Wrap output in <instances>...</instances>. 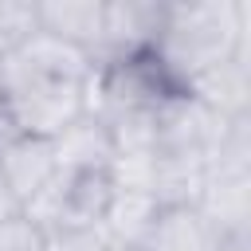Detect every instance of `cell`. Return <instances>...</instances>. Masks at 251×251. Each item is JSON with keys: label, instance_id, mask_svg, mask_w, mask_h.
<instances>
[{"label": "cell", "instance_id": "obj_11", "mask_svg": "<svg viewBox=\"0 0 251 251\" xmlns=\"http://www.w3.org/2000/svg\"><path fill=\"white\" fill-rule=\"evenodd\" d=\"M59 169H90V165H114V141L98 114H82L75 126H67L55 137Z\"/></svg>", "mask_w": 251, "mask_h": 251}, {"label": "cell", "instance_id": "obj_4", "mask_svg": "<svg viewBox=\"0 0 251 251\" xmlns=\"http://www.w3.org/2000/svg\"><path fill=\"white\" fill-rule=\"evenodd\" d=\"M0 173L16 200L27 208L59 173L55 141L47 137H24V133H0Z\"/></svg>", "mask_w": 251, "mask_h": 251}, {"label": "cell", "instance_id": "obj_14", "mask_svg": "<svg viewBox=\"0 0 251 251\" xmlns=\"http://www.w3.org/2000/svg\"><path fill=\"white\" fill-rule=\"evenodd\" d=\"M16 212H24V204L16 200V192L8 188V180H4V173H0V220H8V216H16Z\"/></svg>", "mask_w": 251, "mask_h": 251}, {"label": "cell", "instance_id": "obj_3", "mask_svg": "<svg viewBox=\"0 0 251 251\" xmlns=\"http://www.w3.org/2000/svg\"><path fill=\"white\" fill-rule=\"evenodd\" d=\"M224 126H227V118L212 114L192 94H176L173 102H165L157 110V153H200V157H208V149L216 145Z\"/></svg>", "mask_w": 251, "mask_h": 251}, {"label": "cell", "instance_id": "obj_10", "mask_svg": "<svg viewBox=\"0 0 251 251\" xmlns=\"http://www.w3.org/2000/svg\"><path fill=\"white\" fill-rule=\"evenodd\" d=\"M157 200L149 192H129V188H118L114 192V204L98 227V235L106 239L110 251H137L141 235L149 231L153 216H157Z\"/></svg>", "mask_w": 251, "mask_h": 251}, {"label": "cell", "instance_id": "obj_15", "mask_svg": "<svg viewBox=\"0 0 251 251\" xmlns=\"http://www.w3.org/2000/svg\"><path fill=\"white\" fill-rule=\"evenodd\" d=\"M4 55H8V39L0 35V59H4Z\"/></svg>", "mask_w": 251, "mask_h": 251}, {"label": "cell", "instance_id": "obj_12", "mask_svg": "<svg viewBox=\"0 0 251 251\" xmlns=\"http://www.w3.org/2000/svg\"><path fill=\"white\" fill-rule=\"evenodd\" d=\"M39 243H43V227L27 212L0 220V251H39Z\"/></svg>", "mask_w": 251, "mask_h": 251}, {"label": "cell", "instance_id": "obj_1", "mask_svg": "<svg viewBox=\"0 0 251 251\" xmlns=\"http://www.w3.org/2000/svg\"><path fill=\"white\" fill-rule=\"evenodd\" d=\"M153 51L169 67V75L188 90L204 71L247 51V4L243 0L165 4Z\"/></svg>", "mask_w": 251, "mask_h": 251}, {"label": "cell", "instance_id": "obj_7", "mask_svg": "<svg viewBox=\"0 0 251 251\" xmlns=\"http://www.w3.org/2000/svg\"><path fill=\"white\" fill-rule=\"evenodd\" d=\"M102 24H106V0H43V4H35V27L86 51L94 63L102 55Z\"/></svg>", "mask_w": 251, "mask_h": 251}, {"label": "cell", "instance_id": "obj_2", "mask_svg": "<svg viewBox=\"0 0 251 251\" xmlns=\"http://www.w3.org/2000/svg\"><path fill=\"white\" fill-rule=\"evenodd\" d=\"M114 173L110 165L90 169H59L55 180L24 208L43 231H98L114 204Z\"/></svg>", "mask_w": 251, "mask_h": 251}, {"label": "cell", "instance_id": "obj_5", "mask_svg": "<svg viewBox=\"0 0 251 251\" xmlns=\"http://www.w3.org/2000/svg\"><path fill=\"white\" fill-rule=\"evenodd\" d=\"M231 243H247V239H227L204 220L200 208L173 204V208H157L137 251H227Z\"/></svg>", "mask_w": 251, "mask_h": 251}, {"label": "cell", "instance_id": "obj_8", "mask_svg": "<svg viewBox=\"0 0 251 251\" xmlns=\"http://www.w3.org/2000/svg\"><path fill=\"white\" fill-rule=\"evenodd\" d=\"M204 220L227 235V239H247L251 227V173H208V184L196 200Z\"/></svg>", "mask_w": 251, "mask_h": 251}, {"label": "cell", "instance_id": "obj_6", "mask_svg": "<svg viewBox=\"0 0 251 251\" xmlns=\"http://www.w3.org/2000/svg\"><path fill=\"white\" fill-rule=\"evenodd\" d=\"M161 20H165V4H153V0H110L106 4V24H102V55H98V63L149 51L157 43V35H161Z\"/></svg>", "mask_w": 251, "mask_h": 251}, {"label": "cell", "instance_id": "obj_9", "mask_svg": "<svg viewBox=\"0 0 251 251\" xmlns=\"http://www.w3.org/2000/svg\"><path fill=\"white\" fill-rule=\"evenodd\" d=\"M188 94L196 102H204L212 114H220V118H243V114H251V63H247V51H239L235 59L204 71L188 86Z\"/></svg>", "mask_w": 251, "mask_h": 251}, {"label": "cell", "instance_id": "obj_13", "mask_svg": "<svg viewBox=\"0 0 251 251\" xmlns=\"http://www.w3.org/2000/svg\"><path fill=\"white\" fill-rule=\"evenodd\" d=\"M39 251H110L98 231H43Z\"/></svg>", "mask_w": 251, "mask_h": 251}]
</instances>
